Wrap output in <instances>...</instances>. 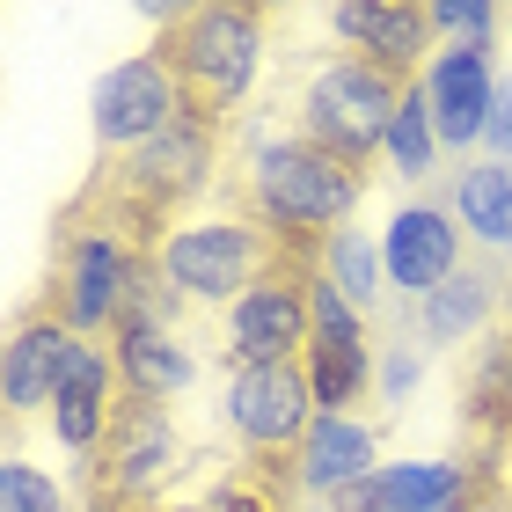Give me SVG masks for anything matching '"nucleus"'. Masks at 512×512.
Masks as SVG:
<instances>
[{
	"mask_svg": "<svg viewBox=\"0 0 512 512\" xmlns=\"http://www.w3.org/2000/svg\"><path fill=\"white\" fill-rule=\"evenodd\" d=\"M278 256H286V249H278L256 220L227 213V220H191V227H176V235L154 249V271L169 278L183 300H227V308H235V300L278 264Z\"/></svg>",
	"mask_w": 512,
	"mask_h": 512,
	"instance_id": "0eeeda50",
	"label": "nucleus"
},
{
	"mask_svg": "<svg viewBox=\"0 0 512 512\" xmlns=\"http://www.w3.org/2000/svg\"><path fill=\"white\" fill-rule=\"evenodd\" d=\"M469 476H476L469 461H388L330 505L337 512H454L469 498Z\"/></svg>",
	"mask_w": 512,
	"mask_h": 512,
	"instance_id": "a211bd4d",
	"label": "nucleus"
},
{
	"mask_svg": "<svg viewBox=\"0 0 512 512\" xmlns=\"http://www.w3.org/2000/svg\"><path fill=\"white\" fill-rule=\"evenodd\" d=\"M0 512H66V491L52 476H37L30 461H8L0 469Z\"/></svg>",
	"mask_w": 512,
	"mask_h": 512,
	"instance_id": "a878e982",
	"label": "nucleus"
},
{
	"mask_svg": "<svg viewBox=\"0 0 512 512\" xmlns=\"http://www.w3.org/2000/svg\"><path fill=\"white\" fill-rule=\"evenodd\" d=\"M315 381L308 366H227V432L242 439L249 461H293L315 425Z\"/></svg>",
	"mask_w": 512,
	"mask_h": 512,
	"instance_id": "6e6552de",
	"label": "nucleus"
},
{
	"mask_svg": "<svg viewBox=\"0 0 512 512\" xmlns=\"http://www.w3.org/2000/svg\"><path fill=\"white\" fill-rule=\"evenodd\" d=\"M330 30L352 44V59L366 66H381L388 81H403L417 88V59H425V44H432V8H417V0H352V8H330Z\"/></svg>",
	"mask_w": 512,
	"mask_h": 512,
	"instance_id": "4468645a",
	"label": "nucleus"
},
{
	"mask_svg": "<svg viewBox=\"0 0 512 512\" xmlns=\"http://www.w3.org/2000/svg\"><path fill=\"white\" fill-rule=\"evenodd\" d=\"M381 271L417 300H432L447 286L461 271V227H454L447 205H403V213L388 220V235H381Z\"/></svg>",
	"mask_w": 512,
	"mask_h": 512,
	"instance_id": "2eb2a0df",
	"label": "nucleus"
},
{
	"mask_svg": "<svg viewBox=\"0 0 512 512\" xmlns=\"http://www.w3.org/2000/svg\"><path fill=\"white\" fill-rule=\"evenodd\" d=\"M147 271H154V256L74 198L59 220V271L44 286V300L59 308V322L74 337H110L125 322V308L139 300V286H147Z\"/></svg>",
	"mask_w": 512,
	"mask_h": 512,
	"instance_id": "20e7f679",
	"label": "nucleus"
},
{
	"mask_svg": "<svg viewBox=\"0 0 512 512\" xmlns=\"http://www.w3.org/2000/svg\"><path fill=\"white\" fill-rule=\"evenodd\" d=\"M454 220L469 227L483 249H512V169H505V161H476V169H461Z\"/></svg>",
	"mask_w": 512,
	"mask_h": 512,
	"instance_id": "412c9836",
	"label": "nucleus"
},
{
	"mask_svg": "<svg viewBox=\"0 0 512 512\" xmlns=\"http://www.w3.org/2000/svg\"><path fill=\"white\" fill-rule=\"evenodd\" d=\"M469 469H476V476H469V498H461L454 512H512V491H505V476H498V454L483 447Z\"/></svg>",
	"mask_w": 512,
	"mask_h": 512,
	"instance_id": "bb28decb",
	"label": "nucleus"
},
{
	"mask_svg": "<svg viewBox=\"0 0 512 512\" xmlns=\"http://www.w3.org/2000/svg\"><path fill=\"white\" fill-rule=\"evenodd\" d=\"M74 352H81V337L59 322L52 300H37V308L8 330V352H0V395H8V417H30V410L52 403L59 381H66V366H74Z\"/></svg>",
	"mask_w": 512,
	"mask_h": 512,
	"instance_id": "ddd939ff",
	"label": "nucleus"
},
{
	"mask_svg": "<svg viewBox=\"0 0 512 512\" xmlns=\"http://www.w3.org/2000/svg\"><path fill=\"white\" fill-rule=\"evenodd\" d=\"M213 169H220V125H205L198 110H183L161 139H147L139 154L110 161V169L81 191V205H88V213H103L125 242H139L154 256L161 242H169L161 227H169L205 183H213Z\"/></svg>",
	"mask_w": 512,
	"mask_h": 512,
	"instance_id": "f03ea898",
	"label": "nucleus"
},
{
	"mask_svg": "<svg viewBox=\"0 0 512 512\" xmlns=\"http://www.w3.org/2000/svg\"><path fill=\"white\" fill-rule=\"evenodd\" d=\"M410 388H417V352H388L381 359V395H388V403H403Z\"/></svg>",
	"mask_w": 512,
	"mask_h": 512,
	"instance_id": "cd10ccee",
	"label": "nucleus"
},
{
	"mask_svg": "<svg viewBox=\"0 0 512 512\" xmlns=\"http://www.w3.org/2000/svg\"><path fill=\"white\" fill-rule=\"evenodd\" d=\"M264 8H249V0H213V8H183L169 15V30H161L154 59L176 74L183 88V110H198L205 125L235 118V103L256 88V66H264Z\"/></svg>",
	"mask_w": 512,
	"mask_h": 512,
	"instance_id": "7ed1b4c3",
	"label": "nucleus"
},
{
	"mask_svg": "<svg viewBox=\"0 0 512 512\" xmlns=\"http://www.w3.org/2000/svg\"><path fill=\"white\" fill-rule=\"evenodd\" d=\"M461 410H469V425L483 432V447H491V454L512 447V330H498V337L469 359Z\"/></svg>",
	"mask_w": 512,
	"mask_h": 512,
	"instance_id": "aec40b11",
	"label": "nucleus"
},
{
	"mask_svg": "<svg viewBox=\"0 0 512 512\" xmlns=\"http://www.w3.org/2000/svg\"><path fill=\"white\" fill-rule=\"evenodd\" d=\"M483 139H491L498 154H512V81H498V103H491V125H483Z\"/></svg>",
	"mask_w": 512,
	"mask_h": 512,
	"instance_id": "c85d7f7f",
	"label": "nucleus"
},
{
	"mask_svg": "<svg viewBox=\"0 0 512 512\" xmlns=\"http://www.w3.org/2000/svg\"><path fill=\"white\" fill-rule=\"evenodd\" d=\"M432 103V132L447 139V147H469L483 139L491 125V103H498V81H491V52H469V44H447V52L432 59V74L417 81Z\"/></svg>",
	"mask_w": 512,
	"mask_h": 512,
	"instance_id": "dca6fc26",
	"label": "nucleus"
},
{
	"mask_svg": "<svg viewBox=\"0 0 512 512\" xmlns=\"http://www.w3.org/2000/svg\"><path fill=\"white\" fill-rule=\"evenodd\" d=\"M293 476H300V491H315V498H344L359 476H374V432H366L359 417L322 410L308 425V439H300V454H293Z\"/></svg>",
	"mask_w": 512,
	"mask_h": 512,
	"instance_id": "6ab92c4d",
	"label": "nucleus"
},
{
	"mask_svg": "<svg viewBox=\"0 0 512 512\" xmlns=\"http://www.w3.org/2000/svg\"><path fill=\"white\" fill-rule=\"evenodd\" d=\"M498 476H505V491H512V447H505V454H498Z\"/></svg>",
	"mask_w": 512,
	"mask_h": 512,
	"instance_id": "c756f323",
	"label": "nucleus"
},
{
	"mask_svg": "<svg viewBox=\"0 0 512 512\" xmlns=\"http://www.w3.org/2000/svg\"><path fill=\"white\" fill-rule=\"evenodd\" d=\"M366 191V169L352 161L322 154L315 139H256L242 176H235V198H242V220H256L278 249L293 256H322L344 220H352V205Z\"/></svg>",
	"mask_w": 512,
	"mask_h": 512,
	"instance_id": "f257e3e1",
	"label": "nucleus"
},
{
	"mask_svg": "<svg viewBox=\"0 0 512 512\" xmlns=\"http://www.w3.org/2000/svg\"><path fill=\"white\" fill-rule=\"evenodd\" d=\"M176 118H183V88H176V74L154 52L110 66V74L96 81V139H103V154H139Z\"/></svg>",
	"mask_w": 512,
	"mask_h": 512,
	"instance_id": "f8f14e48",
	"label": "nucleus"
},
{
	"mask_svg": "<svg viewBox=\"0 0 512 512\" xmlns=\"http://www.w3.org/2000/svg\"><path fill=\"white\" fill-rule=\"evenodd\" d=\"M403 176H432V154H439V132H432V103H425V88H410L403 110H395V125H388V147H381Z\"/></svg>",
	"mask_w": 512,
	"mask_h": 512,
	"instance_id": "5701e85b",
	"label": "nucleus"
},
{
	"mask_svg": "<svg viewBox=\"0 0 512 512\" xmlns=\"http://www.w3.org/2000/svg\"><path fill=\"white\" fill-rule=\"evenodd\" d=\"M118 403H125V388H118V359H110V344L81 337V352H74V366H66V381L52 395V432L74 454H96L103 432H110V417H118Z\"/></svg>",
	"mask_w": 512,
	"mask_h": 512,
	"instance_id": "f3484780",
	"label": "nucleus"
},
{
	"mask_svg": "<svg viewBox=\"0 0 512 512\" xmlns=\"http://www.w3.org/2000/svg\"><path fill=\"white\" fill-rule=\"evenodd\" d=\"M403 96H410L403 81H388L381 66L344 52V59L322 66L308 81V96H300V139H315L322 154L366 169V161L388 147V125H395V110H403Z\"/></svg>",
	"mask_w": 512,
	"mask_h": 512,
	"instance_id": "423d86ee",
	"label": "nucleus"
},
{
	"mask_svg": "<svg viewBox=\"0 0 512 512\" xmlns=\"http://www.w3.org/2000/svg\"><path fill=\"white\" fill-rule=\"evenodd\" d=\"M498 8L491 0H432V30H447L454 44H469V52H491V37H498Z\"/></svg>",
	"mask_w": 512,
	"mask_h": 512,
	"instance_id": "393cba45",
	"label": "nucleus"
},
{
	"mask_svg": "<svg viewBox=\"0 0 512 512\" xmlns=\"http://www.w3.org/2000/svg\"><path fill=\"white\" fill-rule=\"evenodd\" d=\"M491 308H498V271L469 264V271H454L447 286L425 300V337L432 344H461V337L483 330V315H491Z\"/></svg>",
	"mask_w": 512,
	"mask_h": 512,
	"instance_id": "4be33fe9",
	"label": "nucleus"
},
{
	"mask_svg": "<svg viewBox=\"0 0 512 512\" xmlns=\"http://www.w3.org/2000/svg\"><path fill=\"white\" fill-rule=\"evenodd\" d=\"M176 286L161 271H147V286H139V300L125 308V322L110 330V359H118V388L125 403H161L169 410V395L191 388V352L176 344Z\"/></svg>",
	"mask_w": 512,
	"mask_h": 512,
	"instance_id": "1a4fd4ad",
	"label": "nucleus"
},
{
	"mask_svg": "<svg viewBox=\"0 0 512 512\" xmlns=\"http://www.w3.org/2000/svg\"><path fill=\"white\" fill-rule=\"evenodd\" d=\"M322 271H330V286L352 300V308H366V300L381 293V286H374V278H381V249L366 242V235H352V227H344V235L322 249Z\"/></svg>",
	"mask_w": 512,
	"mask_h": 512,
	"instance_id": "b1692460",
	"label": "nucleus"
},
{
	"mask_svg": "<svg viewBox=\"0 0 512 512\" xmlns=\"http://www.w3.org/2000/svg\"><path fill=\"white\" fill-rule=\"evenodd\" d=\"M308 381H315V410L330 417H352V403L366 395V381H374V344H366V322L359 308L330 286V271L315 264L308 278Z\"/></svg>",
	"mask_w": 512,
	"mask_h": 512,
	"instance_id": "9b49d317",
	"label": "nucleus"
},
{
	"mask_svg": "<svg viewBox=\"0 0 512 512\" xmlns=\"http://www.w3.org/2000/svg\"><path fill=\"white\" fill-rule=\"evenodd\" d=\"M322 256H278L256 286L227 308V359L235 366H286L308 359V278Z\"/></svg>",
	"mask_w": 512,
	"mask_h": 512,
	"instance_id": "9d476101",
	"label": "nucleus"
},
{
	"mask_svg": "<svg viewBox=\"0 0 512 512\" xmlns=\"http://www.w3.org/2000/svg\"><path fill=\"white\" fill-rule=\"evenodd\" d=\"M183 469V432L161 403H118L103 447L88 454V512H161Z\"/></svg>",
	"mask_w": 512,
	"mask_h": 512,
	"instance_id": "39448f33",
	"label": "nucleus"
}]
</instances>
